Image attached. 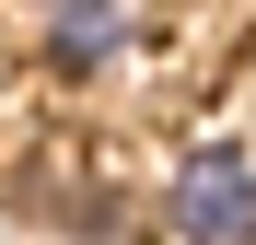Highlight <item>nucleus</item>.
<instances>
[{"instance_id": "obj_1", "label": "nucleus", "mask_w": 256, "mask_h": 245, "mask_svg": "<svg viewBox=\"0 0 256 245\" xmlns=\"http://www.w3.org/2000/svg\"><path fill=\"white\" fill-rule=\"evenodd\" d=\"M163 222L186 245H256V152L198 140L175 175H163Z\"/></svg>"}, {"instance_id": "obj_2", "label": "nucleus", "mask_w": 256, "mask_h": 245, "mask_svg": "<svg viewBox=\"0 0 256 245\" xmlns=\"http://www.w3.org/2000/svg\"><path fill=\"white\" fill-rule=\"evenodd\" d=\"M128 47H140V0H47V24H35V59L58 82H105Z\"/></svg>"}]
</instances>
